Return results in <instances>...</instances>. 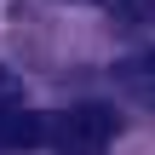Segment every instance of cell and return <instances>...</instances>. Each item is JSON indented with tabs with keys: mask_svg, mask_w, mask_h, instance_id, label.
<instances>
[{
	"mask_svg": "<svg viewBox=\"0 0 155 155\" xmlns=\"http://www.w3.org/2000/svg\"><path fill=\"white\" fill-rule=\"evenodd\" d=\"M115 81H121V92H127L132 104L155 109V46H150V52H138V58H127V63L115 69Z\"/></svg>",
	"mask_w": 155,
	"mask_h": 155,
	"instance_id": "obj_3",
	"label": "cell"
},
{
	"mask_svg": "<svg viewBox=\"0 0 155 155\" xmlns=\"http://www.w3.org/2000/svg\"><path fill=\"white\" fill-rule=\"evenodd\" d=\"M92 6H121V0H92Z\"/></svg>",
	"mask_w": 155,
	"mask_h": 155,
	"instance_id": "obj_5",
	"label": "cell"
},
{
	"mask_svg": "<svg viewBox=\"0 0 155 155\" xmlns=\"http://www.w3.org/2000/svg\"><path fill=\"white\" fill-rule=\"evenodd\" d=\"M12 104H23V75L0 63V109H12Z\"/></svg>",
	"mask_w": 155,
	"mask_h": 155,
	"instance_id": "obj_4",
	"label": "cell"
},
{
	"mask_svg": "<svg viewBox=\"0 0 155 155\" xmlns=\"http://www.w3.org/2000/svg\"><path fill=\"white\" fill-rule=\"evenodd\" d=\"M115 138H121V115L109 104H69L46 115V144L58 155H104Z\"/></svg>",
	"mask_w": 155,
	"mask_h": 155,
	"instance_id": "obj_1",
	"label": "cell"
},
{
	"mask_svg": "<svg viewBox=\"0 0 155 155\" xmlns=\"http://www.w3.org/2000/svg\"><path fill=\"white\" fill-rule=\"evenodd\" d=\"M35 144H46V115L23 104L0 109V150H35Z\"/></svg>",
	"mask_w": 155,
	"mask_h": 155,
	"instance_id": "obj_2",
	"label": "cell"
}]
</instances>
